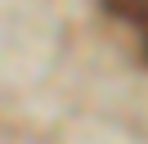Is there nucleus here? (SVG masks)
<instances>
[{
  "label": "nucleus",
  "mask_w": 148,
  "mask_h": 144,
  "mask_svg": "<svg viewBox=\"0 0 148 144\" xmlns=\"http://www.w3.org/2000/svg\"><path fill=\"white\" fill-rule=\"evenodd\" d=\"M144 36H148V27H144Z\"/></svg>",
  "instance_id": "f03ea898"
},
{
  "label": "nucleus",
  "mask_w": 148,
  "mask_h": 144,
  "mask_svg": "<svg viewBox=\"0 0 148 144\" xmlns=\"http://www.w3.org/2000/svg\"><path fill=\"white\" fill-rule=\"evenodd\" d=\"M103 5H108L112 14H121V18H130V23H139V27H148V0H103Z\"/></svg>",
  "instance_id": "f257e3e1"
}]
</instances>
